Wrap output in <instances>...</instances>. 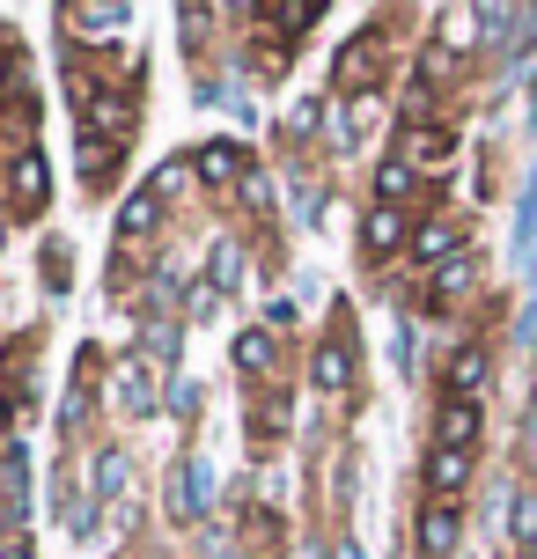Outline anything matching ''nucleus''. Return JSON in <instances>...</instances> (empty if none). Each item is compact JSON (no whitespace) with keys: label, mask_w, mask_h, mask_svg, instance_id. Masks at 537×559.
I'll return each instance as SVG.
<instances>
[{"label":"nucleus","mask_w":537,"mask_h":559,"mask_svg":"<svg viewBox=\"0 0 537 559\" xmlns=\"http://www.w3.org/2000/svg\"><path fill=\"white\" fill-rule=\"evenodd\" d=\"M310 383H317L324 397L354 391V332H346V317L324 332V346H317V361H310Z\"/></svg>","instance_id":"f257e3e1"},{"label":"nucleus","mask_w":537,"mask_h":559,"mask_svg":"<svg viewBox=\"0 0 537 559\" xmlns=\"http://www.w3.org/2000/svg\"><path fill=\"white\" fill-rule=\"evenodd\" d=\"M206 501H214V464H206V456H184L170 472V515L177 523H199Z\"/></svg>","instance_id":"f03ea898"},{"label":"nucleus","mask_w":537,"mask_h":559,"mask_svg":"<svg viewBox=\"0 0 537 559\" xmlns=\"http://www.w3.org/2000/svg\"><path fill=\"white\" fill-rule=\"evenodd\" d=\"M111 397L126 419H147L155 413V368L141 361V354H126V361H111Z\"/></svg>","instance_id":"7ed1b4c3"},{"label":"nucleus","mask_w":537,"mask_h":559,"mask_svg":"<svg viewBox=\"0 0 537 559\" xmlns=\"http://www.w3.org/2000/svg\"><path fill=\"white\" fill-rule=\"evenodd\" d=\"M8 185H15V214H23V222H37V214H45V199H52V163H45L37 147H23Z\"/></svg>","instance_id":"20e7f679"},{"label":"nucleus","mask_w":537,"mask_h":559,"mask_svg":"<svg viewBox=\"0 0 537 559\" xmlns=\"http://www.w3.org/2000/svg\"><path fill=\"white\" fill-rule=\"evenodd\" d=\"M375 67H383V29L368 23L361 37H354V45L339 52V88H346V96H361V88H375Z\"/></svg>","instance_id":"39448f33"},{"label":"nucleus","mask_w":537,"mask_h":559,"mask_svg":"<svg viewBox=\"0 0 537 559\" xmlns=\"http://www.w3.org/2000/svg\"><path fill=\"white\" fill-rule=\"evenodd\" d=\"M192 169L206 177V185H251V177H258V169H251V155H243L236 140H206Z\"/></svg>","instance_id":"423d86ee"},{"label":"nucleus","mask_w":537,"mask_h":559,"mask_svg":"<svg viewBox=\"0 0 537 559\" xmlns=\"http://www.w3.org/2000/svg\"><path fill=\"white\" fill-rule=\"evenodd\" d=\"M456 537H464V515H456V501H427V515H420V559H450Z\"/></svg>","instance_id":"0eeeda50"},{"label":"nucleus","mask_w":537,"mask_h":559,"mask_svg":"<svg viewBox=\"0 0 537 559\" xmlns=\"http://www.w3.org/2000/svg\"><path fill=\"white\" fill-rule=\"evenodd\" d=\"M464 486H472V449H427V493L456 501Z\"/></svg>","instance_id":"6e6552de"},{"label":"nucleus","mask_w":537,"mask_h":559,"mask_svg":"<svg viewBox=\"0 0 537 559\" xmlns=\"http://www.w3.org/2000/svg\"><path fill=\"white\" fill-rule=\"evenodd\" d=\"M479 442V405L472 397H442L434 413V449H472Z\"/></svg>","instance_id":"1a4fd4ad"},{"label":"nucleus","mask_w":537,"mask_h":559,"mask_svg":"<svg viewBox=\"0 0 537 559\" xmlns=\"http://www.w3.org/2000/svg\"><path fill=\"white\" fill-rule=\"evenodd\" d=\"M67 29H82V37H118V29H126V0H74V8H67Z\"/></svg>","instance_id":"9d476101"},{"label":"nucleus","mask_w":537,"mask_h":559,"mask_svg":"<svg viewBox=\"0 0 537 559\" xmlns=\"http://www.w3.org/2000/svg\"><path fill=\"white\" fill-rule=\"evenodd\" d=\"M155 222H163V192H155V185H141V192L126 199V214H118V236H126V243H141Z\"/></svg>","instance_id":"9b49d317"},{"label":"nucleus","mask_w":537,"mask_h":559,"mask_svg":"<svg viewBox=\"0 0 537 559\" xmlns=\"http://www.w3.org/2000/svg\"><path fill=\"white\" fill-rule=\"evenodd\" d=\"M88 486H96V501H126V486H133L126 449H104V456H96V472H88Z\"/></svg>","instance_id":"f8f14e48"},{"label":"nucleus","mask_w":537,"mask_h":559,"mask_svg":"<svg viewBox=\"0 0 537 559\" xmlns=\"http://www.w3.org/2000/svg\"><path fill=\"white\" fill-rule=\"evenodd\" d=\"M243 545H251V552H281V545H287V523H281L265 501L243 508Z\"/></svg>","instance_id":"ddd939ff"},{"label":"nucleus","mask_w":537,"mask_h":559,"mask_svg":"<svg viewBox=\"0 0 537 559\" xmlns=\"http://www.w3.org/2000/svg\"><path fill=\"white\" fill-rule=\"evenodd\" d=\"M361 243L368 251H397V243H405V214H397V206H368Z\"/></svg>","instance_id":"4468645a"},{"label":"nucleus","mask_w":537,"mask_h":559,"mask_svg":"<svg viewBox=\"0 0 537 559\" xmlns=\"http://www.w3.org/2000/svg\"><path fill=\"white\" fill-rule=\"evenodd\" d=\"M479 391H486V354L464 346V354L450 361V397H472V405H479Z\"/></svg>","instance_id":"2eb2a0df"},{"label":"nucleus","mask_w":537,"mask_h":559,"mask_svg":"<svg viewBox=\"0 0 537 559\" xmlns=\"http://www.w3.org/2000/svg\"><path fill=\"white\" fill-rule=\"evenodd\" d=\"M236 368H243L251 383H265V376H273V332H243L236 338Z\"/></svg>","instance_id":"dca6fc26"},{"label":"nucleus","mask_w":537,"mask_h":559,"mask_svg":"<svg viewBox=\"0 0 537 559\" xmlns=\"http://www.w3.org/2000/svg\"><path fill=\"white\" fill-rule=\"evenodd\" d=\"M141 361L155 368V376L177 361V324H170V317H147V346H141Z\"/></svg>","instance_id":"f3484780"},{"label":"nucleus","mask_w":537,"mask_h":559,"mask_svg":"<svg viewBox=\"0 0 537 559\" xmlns=\"http://www.w3.org/2000/svg\"><path fill=\"white\" fill-rule=\"evenodd\" d=\"M405 163H450V133L442 126H413V140H405Z\"/></svg>","instance_id":"a211bd4d"},{"label":"nucleus","mask_w":537,"mask_h":559,"mask_svg":"<svg viewBox=\"0 0 537 559\" xmlns=\"http://www.w3.org/2000/svg\"><path fill=\"white\" fill-rule=\"evenodd\" d=\"M413 258H420V265H450V258H464V251H456V228H442V222H434V228H420Z\"/></svg>","instance_id":"6ab92c4d"},{"label":"nucleus","mask_w":537,"mask_h":559,"mask_svg":"<svg viewBox=\"0 0 537 559\" xmlns=\"http://www.w3.org/2000/svg\"><path fill=\"white\" fill-rule=\"evenodd\" d=\"M405 192H413V163H405V155H391V163H383V177H375V206H397Z\"/></svg>","instance_id":"aec40b11"},{"label":"nucleus","mask_w":537,"mask_h":559,"mask_svg":"<svg viewBox=\"0 0 537 559\" xmlns=\"http://www.w3.org/2000/svg\"><path fill=\"white\" fill-rule=\"evenodd\" d=\"M515 258H523V265L537 258V185L523 192V206H515Z\"/></svg>","instance_id":"412c9836"},{"label":"nucleus","mask_w":537,"mask_h":559,"mask_svg":"<svg viewBox=\"0 0 537 559\" xmlns=\"http://www.w3.org/2000/svg\"><path fill=\"white\" fill-rule=\"evenodd\" d=\"M206 280H214V287H236V280H243V251H236V243H214V258H206Z\"/></svg>","instance_id":"4be33fe9"},{"label":"nucleus","mask_w":537,"mask_h":559,"mask_svg":"<svg viewBox=\"0 0 537 559\" xmlns=\"http://www.w3.org/2000/svg\"><path fill=\"white\" fill-rule=\"evenodd\" d=\"M0 493H8V523H23V508H29V464L23 456H8V486Z\"/></svg>","instance_id":"5701e85b"},{"label":"nucleus","mask_w":537,"mask_h":559,"mask_svg":"<svg viewBox=\"0 0 537 559\" xmlns=\"http://www.w3.org/2000/svg\"><path fill=\"white\" fill-rule=\"evenodd\" d=\"M509 537L515 545H537V493H515L509 501Z\"/></svg>","instance_id":"b1692460"},{"label":"nucleus","mask_w":537,"mask_h":559,"mask_svg":"<svg viewBox=\"0 0 537 559\" xmlns=\"http://www.w3.org/2000/svg\"><path fill=\"white\" fill-rule=\"evenodd\" d=\"M472 15H479L486 45H501V37H509V0H472Z\"/></svg>","instance_id":"393cba45"},{"label":"nucleus","mask_w":537,"mask_h":559,"mask_svg":"<svg viewBox=\"0 0 537 559\" xmlns=\"http://www.w3.org/2000/svg\"><path fill=\"white\" fill-rule=\"evenodd\" d=\"M206 8H214V0H184V52H206Z\"/></svg>","instance_id":"a878e982"},{"label":"nucleus","mask_w":537,"mask_h":559,"mask_svg":"<svg viewBox=\"0 0 537 559\" xmlns=\"http://www.w3.org/2000/svg\"><path fill=\"white\" fill-rule=\"evenodd\" d=\"M464 280H472V265H464V258H450V265H434V280H427V287L450 302V295H464Z\"/></svg>","instance_id":"bb28decb"},{"label":"nucleus","mask_w":537,"mask_h":559,"mask_svg":"<svg viewBox=\"0 0 537 559\" xmlns=\"http://www.w3.org/2000/svg\"><path fill=\"white\" fill-rule=\"evenodd\" d=\"M67 273H74V265H67V243H45V280L67 287Z\"/></svg>","instance_id":"cd10ccee"},{"label":"nucleus","mask_w":537,"mask_h":559,"mask_svg":"<svg viewBox=\"0 0 537 559\" xmlns=\"http://www.w3.org/2000/svg\"><path fill=\"white\" fill-rule=\"evenodd\" d=\"M0 559H37V552H29V537H8V545H0Z\"/></svg>","instance_id":"c85d7f7f"},{"label":"nucleus","mask_w":537,"mask_h":559,"mask_svg":"<svg viewBox=\"0 0 537 559\" xmlns=\"http://www.w3.org/2000/svg\"><path fill=\"white\" fill-rule=\"evenodd\" d=\"M8 419H15V397H8V383H0V427H8Z\"/></svg>","instance_id":"c756f323"},{"label":"nucleus","mask_w":537,"mask_h":559,"mask_svg":"<svg viewBox=\"0 0 537 559\" xmlns=\"http://www.w3.org/2000/svg\"><path fill=\"white\" fill-rule=\"evenodd\" d=\"M236 8H265V0H236Z\"/></svg>","instance_id":"7c9ffc66"},{"label":"nucleus","mask_w":537,"mask_h":559,"mask_svg":"<svg viewBox=\"0 0 537 559\" xmlns=\"http://www.w3.org/2000/svg\"><path fill=\"white\" fill-rule=\"evenodd\" d=\"M530 559H537V545H530Z\"/></svg>","instance_id":"2f4dec72"}]
</instances>
